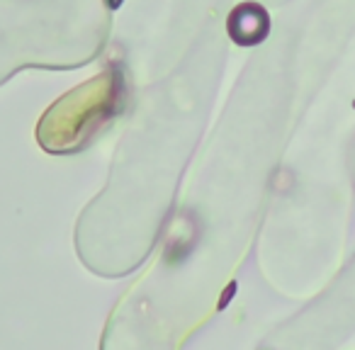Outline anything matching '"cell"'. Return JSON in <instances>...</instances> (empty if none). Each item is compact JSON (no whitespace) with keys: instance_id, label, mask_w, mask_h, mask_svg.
Segmentation results:
<instances>
[{"instance_id":"obj_3","label":"cell","mask_w":355,"mask_h":350,"mask_svg":"<svg viewBox=\"0 0 355 350\" xmlns=\"http://www.w3.org/2000/svg\"><path fill=\"white\" fill-rule=\"evenodd\" d=\"M103 3L110 8V10H117V8H122V3H124V0H103Z\"/></svg>"},{"instance_id":"obj_1","label":"cell","mask_w":355,"mask_h":350,"mask_svg":"<svg viewBox=\"0 0 355 350\" xmlns=\"http://www.w3.org/2000/svg\"><path fill=\"white\" fill-rule=\"evenodd\" d=\"M124 78L119 71L90 78L54 103L37 124V139L49 153H73L83 148L124 107Z\"/></svg>"},{"instance_id":"obj_2","label":"cell","mask_w":355,"mask_h":350,"mask_svg":"<svg viewBox=\"0 0 355 350\" xmlns=\"http://www.w3.org/2000/svg\"><path fill=\"white\" fill-rule=\"evenodd\" d=\"M227 32L239 46H256L270 35V15L258 3H241L227 17Z\"/></svg>"}]
</instances>
